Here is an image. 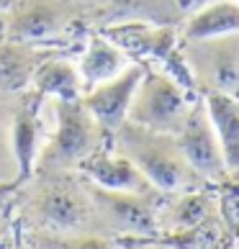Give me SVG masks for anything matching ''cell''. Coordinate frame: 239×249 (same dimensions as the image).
Segmentation results:
<instances>
[{"mask_svg":"<svg viewBox=\"0 0 239 249\" xmlns=\"http://www.w3.org/2000/svg\"><path fill=\"white\" fill-rule=\"evenodd\" d=\"M8 203L21 231L93 234L88 180L77 170H34Z\"/></svg>","mask_w":239,"mask_h":249,"instance_id":"obj_1","label":"cell"},{"mask_svg":"<svg viewBox=\"0 0 239 249\" xmlns=\"http://www.w3.org/2000/svg\"><path fill=\"white\" fill-rule=\"evenodd\" d=\"M111 146L126 160H131L147 182L162 196L208 185L188 164L172 134L152 131L126 121L111 134Z\"/></svg>","mask_w":239,"mask_h":249,"instance_id":"obj_2","label":"cell"},{"mask_svg":"<svg viewBox=\"0 0 239 249\" xmlns=\"http://www.w3.org/2000/svg\"><path fill=\"white\" fill-rule=\"evenodd\" d=\"M49 126L34 170H77L82 160L111 142L82 100H47Z\"/></svg>","mask_w":239,"mask_h":249,"instance_id":"obj_3","label":"cell"},{"mask_svg":"<svg viewBox=\"0 0 239 249\" xmlns=\"http://www.w3.org/2000/svg\"><path fill=\"white\" fill-rule=\"evenodd\" d=\"M198 100L201 95L196 90L183 85L170 72L157 67H144V75L136 85L126 121L175 136L180 126L188 121L190 110L196 108Z\"/></svg>","mask_w":239,"mask_h":249,"instance_id":"obj_4","label":"cell"},{"mask_svg":"<svg viewBox=\"0 0 239 249\" xmlns=\"http://www.w3.org/2000/svg\"><path fill=\"white\" fill-rule=\"evenodd\" d=\"M90 208H93V234L106 239H149L160 236L157 211L160 193H121L106 190L88 180Z\"/></svg>","mask_w":239,"mask_h":249,"instance_id":"obj_5","label":"cell"},{"mask_svg":"<svg viewBox=\"0 0 239 249\" xmlns=\"http://www.w3.org/2000/svg\"><path fill=\"white\" fill-rule=\"evenodd\" d=\"M100 31L111 41H116L134 62L144 64V67L165 70L172 77H178L183 85L193 88L180 52V29L147 21H116V23H103Z\"/></svg>","mask_w":239,"mask_h":249,"instance_id":"obj_6","label":"cell"},{"mask_svg":"<svg viewBox=\"0 0 239 249\" xmlns=\"http://www.w3.org/2000/svg\"><path fill=\"white\" fill-rule=\"evenodd\" d=\"M180 52L198 95L239 98V31L214 39H180Z\"/></svg>","mask_w":239,"mask_h":249,"instance_id":"obj_7","label":"cell"},{"mask_svg":"<svg viewBox=\"0 0 239 249\" xmlns=\"http://www.w3.org/2000/svg\"><path fill=\"white\" fill-rule=\"evenodd\" d=\"M85 5L77 0H16L0 18V36L16 41H31L41 47H57L82 21Z\"/></svg>","mask_w":239,"mask_h":249,"instance_id":"obj_8","label":"cell"},{"mask_svg":"<svg viewBox=\"0 0 239 249\" xmlns=\"http://www.w3.org/2000/svg\"><path fill=\"white\" fill-rule=\"evenodd\" d=\"M175 142L180 146L183 157L188 160V164L196 175L208 185H219L229 178L226 160L221 152V144L216 139V131L208 121L203 98L196 103V108L190 110L188 121L180 126V131L175 134Z\"/></svg>","mask_w":239,"mask_h":249,"instance_id":"obj_9","label":"cell"},{"mask_svg":"<svg viewBox=\"0 0 239 249\" xmlns=\"http://www.w3.org/2000/svg\"><path fill=\"white\" fill-rule=\"evenodd\" d=\"M144 75V64L131 62L129 67L111 80L100 82V85L90 88L82 93V106L90 110V116L106 128L108 134H113L121 124H126L129 108L136 93V85Z\"/></svg>","mask_w":239,"mask_h":249,"instance_id":"obj_10","label":"cell"},{"mask_svg":"<svg viewBox=\"0 0 239 249\" xmlns=\"http://www.w3.org/2000/svg\"><path fill=\"white\" fill-rule=\"evenodd\" d=\"M216 185H201L193 190L172 193L162 196L160 211H157V224H160V236H172L180 231H190L206 221H214L221 216L219 206V190Z\"/></svg>","mask_w":239,"mask_h":249,"instance_id":"obj_11","label":"cell"},{"mask_svg":"<svg viewBox=\"0 0 239 249\" xmlns=\"http://www.w3.org/2000/svg\"><path fill=\"white\" fill-rule=\"evenodd\" d=\"M77 172L85 180H90L93 185H100L106 190H121V193H157L147 178L136 170V164L131 160H126L124 154H118L111 142L106 146H100L98 152H93L88 160L80 162ZM162 196V193H160Z\"/></svg>","mask_w":239,"mask_h":249,"instance_id":"obj_12","label":"cell"},{"mask_svg":"<svg viewBox=\"0 0 239 249\" xmlns=\"http://www.w3.org/2000/svg\"><path fill=\"white\" fill-rule=\"evenodd\" d=\"M206 3L208 0H106L100 16H103V23L147 21L180 29L185 18Z\"/></svg>","mask_w":239,"mask_h":249,"instance_id":"obj_13","label":"cell"},{"mask_svg":"<svg viewBox=\"0 0 239 249\" xmlns=\"http://www.w3.org/2000/svg\"><path fill=\"white\" fill-rule=\"evenodd\" d=\"M54 52L62 49L0 36V93L18 95L23 90H29L39 64L47 57H52Z\"/></svg>","mask_w":239,"mask_h":249,"instance_id":"obj_14","label":"cell"},{"mask_svg":"<svg viewBox=\"0 0 239 249\" xmlns=\"http://www.w3.org/2000/svg\"><path fill=\"white\" fill-rule=\"evenodd\" d=\"M134 59L118 47L116 41H111L103 31H90L85 36V44L77 54V72H80V80H82V88L90 90L100 85V82L111 80L131 64Z\"/></svg>","mask_w":239,"mask_h":249,"instance_id":"obj_15","label":"cell"},{"mask_svg":"<svg viewBox=\"0 0 239 249\" xmlns=\"http://www.w3.org/2000/svg\"><path fill=\"white\" fill-rule=\"evenodd\" d=\"M29 90L47 100H77L85 93L75 59H70L62 52H54L39 64Z\"/></svg>","mask_w":239,"mask_h":249,"instance_id":"obj_16","label":"cell"},{"mask_svg":"<svg viewBox=\"0 0 239 249\" xmlns=\"http://www.w3.org/2000/svg\"><path fill=\"white\" fill-rule=\"evenodd\" d=\"M208 113V121L216 131V139L221 144L229 175H239V98L208 93L201 95Z\"/></svg>","mask_w":239,"mask_h":249,"instance_id":"obj_17","label":"cell"},{"mask_svg":"<svg viewBox=\"0 0 239 249\" xmlns=\"http://www.w3.org/2000/svg\"><path fill=\"white\" fill-rule=\"evenodd\" d=\"M239 31V0H208L180 26V39H214Z\"/></svg>","mask_w":239,"mask_h":249,"instance_id":"obj_18","label":"cell"},{"mask_svg":"<svg viewBox=\"0 0 239 249\" xmlns=\"http://www.w3.org/2000/svg\"><path fill=\"white\" fill-rule=\"evenodd\" d=\"M21 249H116V242L100 234L21 231Z\"/></svg>","mask_w":239,"mask_h":249,"instance_id":"obj_19","label":"cell"},{"mask_svg":"<svg viewBox=\"0 0 239 249\" xmlns=\"http://www.w3.org/2000/svg\"><path fill=\"white\" fill-rule=\"evenodd\" d=\"M18 95L11 93H0V182H21V172H18L16 157H13V146H11V124H13V113L18 106Z\"/></svg>","mask_w":239,"mask_h":249,"instance_id":"obj_20","label":"cell"},{"mask_svg":"<svg viewBox=\"0 0 239 249\" xmlns=\"http://www.w3.org/2000/svg\"><path fill=\"white\" fill-rule=\"evenodd\" d=\"M116 249H175L160 236L149 239H116Z\"/></svg>","mask_w":239,"mask_h":249,"instance_id":"obj_21","label":"cell"},{"mask_svg":"<svg viewBox=\"0 0 239 249\" xmlns=\"http://www.w3.org/2000/svg\"><path fill=\"white\" fill-rule=\"evenodd\" d=\"M11 211H8L3 203H0V249L8 244V239H11Z\"/></svg>","mask_w":239,"mask_h":249,"instance_id":"obj_22","label":"cell"},{"mask_svg":"<svg viewBox=\"0 0 239 249\" xmlns=\"http://www.w3.org/2000/svg\"><path fill=\"white\" fill-rule=\"evenodd\" d=\"M13 190H16L13 182H0V203H8V198L13 196Z\"/></svg>","mask_w":239,"mask_h":249,"instance_id":"obj_23","label":"cell"}]
</instances>
